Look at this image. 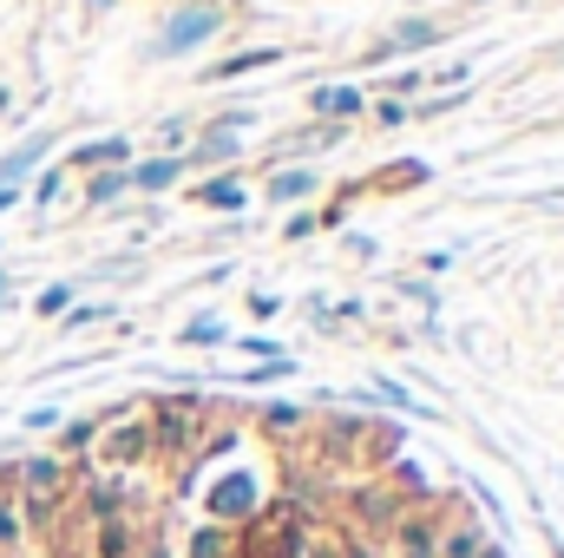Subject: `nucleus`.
I'll list each match as a JSON object with an SVG mask.
<instances>
[{
  "instance_id": "423d86ee",
  "label": "nucleus",
  "mask_w": 564,
  "mask_h": 558,
  "mask_svg": "<svg viewBox=\"0 0 564 558\" xmlns=\"http://www.w3.org/2000/svg\"><path fill=\"white\" fill-rule=\"evenodd\" d=\"M315 112H322V119H348V112H361V93H355V86H322V93H315Z\"/></svg>"
},
{
  "instance_id": "20e7f679",
  "label": "nucleus",
  "mask_w": 564,
  "mask_h": 558,
  "mask_svg": "<svg viewBox=\"0 0 564 558\" xmlns=\"http://www.w3.org/2000/svg\"><path fill=\"white\" fill-rule=\"evenodd\" d=\"M144 447H151L144 427H119V433L106 440V460H112V466H132V460H144Z\"/></svg>"
},
{
  "instance_id": "9b49d317",
  "label": "nucleus",
  "mask_w": 564,
  "mask_h": 558,
  "mask_svg": "<svg viewBox=\"0 0 564 558\" xmlns=\"http://www.w3.org/2000/svg\"><path fill=\"white\" fill-rule=\"evenodd\" d=\"M119 191H126V171H99V178H93V191H86V197H93V204H112V197H119Z\"/></svg>"
},
{
  "instance_id": "f03ea898",
  "label": "nucleus",
  "mask_w": 564,
  "mask_h": 558,
  "mask_svg": "<svg viewBox=\"0 0 564 558\" xmlns=\"http://www.w3.org/2000/svg\"><path fill=\"white\" fill-rule=\"evenodd\" d=\"M46 151H53V132H33L20 151H7V158H0V191H20V178H26Z\"/></svg>"
},
{
  "instance_id": "9d476101",
  "label": "nucleus",
  "mask_w": 564,
  "mask_h": 558,
  "mask_svg": "<svg viewBox=\"0 0 564 558\" xmlns=\"http://www.w3.org/2000/svg\"><path fill=\"white\" fill-rule=\"evenodd\" d=\"M204 204H230V211H243V191H237V178H210V184H204Z\"/></svg>"
},
{
  "instance_id": "f3484780",
  "label": "nucleus",
  "mask_w": 564,
  "mask_h": 558,
  "mask_svg": "<svg viewBox=\"0 0 564 558\" xmlns=\"http://www.w3.org/2000/svg\"><path fill=\"white\" fill-rule=\"evenodd\" d=\"M184 342H224V329H217V322H191Z\"/></svg>"
},
{
  "instance_id": "0eeeda50",
  "label": "nucleus",
  "mask_w": 564,
  "mask_h": 558,
  "mask_svg": "<svg viewBox=\"0 0 564 558\" xmlns=\"http://www.w3.org/2000/svg\"><path fill=\"white\" fill-rule=\"evenodd\" d=\"M270 60H282L276 46H250V53H237V60H217L210 79H230V73H250V66H270Z\"/></svg>"
},
{
  "instance_id": "39448f33",
  "label": "nucleus",
  "mask_w": 564,
  "mask_h": 558,
  "mask_svg": "<svg viewBox=\"0 0 564 558\" xmlns=\"http://www.w3.org/2000/svg\"><path fill=\"white\" fill-rule=\"evenodd\" d=\"M132 158V144L126 139H99V144H79L73 151V164H86V171H99V164H126Z\"/></svg>"
},
{
  "instance_id": "ddd939ff",
  "label": "nucleus",
  "mask_w": 564,
  "mask_h": 558,
  "mask_svg": "<svg viewBox=\"0 0 564 558\" xmlns=\"http://www.w3.org/2000/svg\"><path fill=\"white\" fill-rule=\"evenodd\" d=\"M210 158H237V144H230V132H210V139L197 144V164H210Z\"/></svg>"
},
{
  "instance_id": "7ed1b4c3",
  "label": "nucleus",
  "mask_w": 564,
  "mask_h": 558,
  "mask_svg": "<svg viewBox=\"0 0 564 558\" xmlns=\"http://www.w3.org/2000/svg\"><path fill=\"white\" fill-rule=\"evenodd\" d=\"M184 164H191V158H151V164H139V171H126V184H139V191H164Z\"/></svg>"
},
{
  "instance_id": "a211bd4d",
  "label": "nucleus",
  "mask_w": 564,
  "mask_h": 558,
  "mask_svg": "<svg viewBox=\"0 0 564 558\" xmlns=\"http://www.w3.org/2000/svg\"><path fill=\"white\" fill-rule=\"evenodd\" d=\"M381 395H388V408H414V415H421V401H414L408 388H394V382H381Z\"/></svg>"
},
{
  "instance_id": "dca6fc26",
  "label": "nucleus",
  "mask_w": 564,
  "mask_h": 558,
  "mask_svg": "<svg viewBox=\"0 0 564 558\" xmlns=\"http://www.w3.org/2000/svg\"><path fill=\"white\" fill-rule=\"evenodd\" d=\"M13 539H20V513L0 500V546H13Z\"/></svg>"
},
{
  "instance_id": "412c9836",
  "label": "nucleus",
  "mask_w": 564,
  "mask_h": 558,
  "mask_svg": "<svg viewBox=\"0 0 564 558\" xmlns=\"http://www.w3.org/2000/svg\"><path fill=\"white\" fill-rule=\"evenodd\" d=\"M13 197H20V191H0V211H13Z\"/></svg>"
},
{
  "instance_id": "6e6552de",
  "label": "nucleus",
  "mask_w": 564,
  "mask_h": 558,
  "mask_svg": "<svg viewBox=\"0 0 564 558\" xmlns=\"http://www.w3.org/2000/svg\"><path fill=\"white\" fill-rule=\"evenodd\" d=\"M401 46H433V20H401L381 53H401Z\"/></svg>"
},
{
  "instance_id": "f8f14e48",
  "label": "nucleus",
  "mask_w": 564,
  "mask_h": 558,
  "mask_svg": "<svg viewBox=\"0 0 564 558\" xmlns=\"http://www.w3.org/2000/svg\"><path fill=\"white\" fill-rule=\"evenodd\" d=\"M308 184H315L308 171H276V184H270V191H276V204H282V197H302Z\"/></svg>"
},
{
  "instance_id": "6ab92c4d",
  "label": "nucleus",
  "mask_w": 564,
  "mask_h": 558,
  "mask_svg": "<svg viewBox=\"0 0 564 558\" xmlns=\"http://www.w3.org/2000/svg\"><path fill=\"white\" fill-rule=\"evenodd\" d=\"M375 112H381V126H401V119H408V106H401V99H381Z\"/></svg>"
},
{
  "instance_id": "4468645a",
  "label": "nucleus",
  "mask_w": 564,
  "mask_h": 558,
  "mask_svg": "<svg viewBox=\"0 0 564 558\" xmlns=\"http://www.w3.org/2000/svg\"><path fill=\"white\" fill-rule=\"evenodd\" d=\"M79 447H93V420H66V453H79Z\"/></svg>"
},
{
  "instance_id": "2eb2a0df",
  "label": "nucleus",
  "mask_w": 564,
  "mask_h": 558,
  "mask_svg": "<svg viewBox=\"0 0 564 558\" xmlns=\"http://www.w3.org/2000/svg\"><path fill=\"white\" fill-rule=\"evenodd\" d=\"M66 302H73V282H53V289L40 296V309H46V315H53V309H66Z\"/></svg>"
},
{
  "instance_id": "5701e85b",
  "label": "nucleus",
  "mask_w": 564,
  "mask_h": 558,
  "mask_svg": "<svg viewBox=\"0 0 564 558\" xmlns=\"http://www.w3.org/2000/svg\"><path fill=\"white\" fill-rule=\"evenodd\" d=\"M0 289H7V277H0Z\"/></svg>"
},
{
  "instance_id": "aec40b11",
  "label": "nucleus",
  "mask_w": 564,
  "mask_h": 558,
  "mask_svg": "<svg viewBox=\"0 0 564 558\" xmlns=\"http://www.w3.org/2000/svg\"><path fill=\"white\" fill-rule=\"evenodd\" d=\"M263 420H270V427H276V433H282V427H295V420H302V415H295V408H270V415H263Z\"/></svg>"
},
{
  "instance_id": "f257e3e1",
  "label": "nucleus",
  "mask_w": 564,
  "mask_h": 558,
  "mask_svg": "<svg viewBox=\"0 0 564 558\" xmlns=\"http://www.w3.org/2000/svg\"><path fill=\"white\" fill-rule=\"evenodd\" d=\"M217 26H224V13H217V7H184V13H171V20H164V33H158V46H151V53H184V46L210 40Z\"/></svg>"
},
{
  "instance_id": "4be33fe9",
  "label": "nucleus",
  "mask_w": 564,
  "mask_h": 558,
  "mask_svg": "<svg viewBox=\"0 0 564 558\" xmlns=\"http://www.w3.org/2000/svg\"><path fill=\"white\" fill-rule=\"evenodd\" d=\"M348 558H375V552H368V546H355V552H348Z\"/></svg>"
},
{
  "instance_id": "1a4fd4ad",
  "label": "nucleus",
  "mask_w": 564,
  "mask_h": 558,
  "mask_svg": "<svg viewBox=\"0 0 564 558\" xmlns=\"http://www.w3.org/2000/svg\"><path fill=\"white\" fill-rule=\"evenodd\" d=\"M99 558H132V533H126V519H106V526H99Z\"/></svg>"
}]
</instances>
